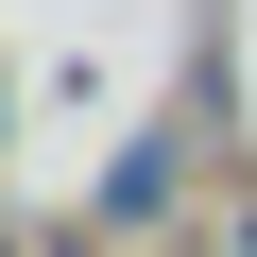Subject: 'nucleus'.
Segmentation results:
<instances>
[{
	"instance_id": "nucleus-1",
	"label": "nucleus",
	"mask_w": 257,
	"mask_h": 257,
	"mask_svg": "<svg viewBox=\"0 0 257 257\" xmlns=\"http://www.w3.org/2000/svg\"><path fill=\"white\" fill-rule=\"evenodd\" d=\"M240 257H257V223H240Z\"/></svg>"
},
{
	"instance_id": "nucleus-2",
	"label": "nucleus",
	"mask_w": 257,
	"mask_h": 257,
	"mask_svg": "<svg viewBox=\"0 0 257 257\" xmlns=\"http://www.w3.org/2000/svg\"><path fill=\"white\" fill-rule=\"evenodd\" d=\"M0 257H18V240H0Z\"/></svg>"
}]
</instances>
